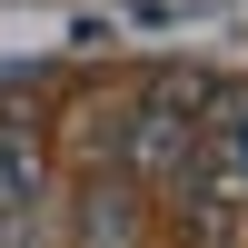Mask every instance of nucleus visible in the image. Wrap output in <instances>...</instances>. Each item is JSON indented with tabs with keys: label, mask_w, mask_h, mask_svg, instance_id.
<instances>
[{
	"label": "nucleus",
	"mask_w": 248,
	"mask_h": 248,
	"mask_svg": "<svg viewBox=\"0 0 248 248\" xmlns=\"http://www.w3.org/2000/svg\"><path fill=\"white\" fill-rule=\"evenodd\" d=\"M199 149V129H189V109H169V99H149V109L129 119V139H119V169L129 179H179V159Z\"/></svg>",
	"instance_id": "1"
},
{
	"label": "nucleus",
	"mask_w": 248,
	"mask_h": 248,
	"mask_svg": "<svg viewBox=\"0 0 248 248\" xmlns=\"http://www.w3.org/2000/svg\"><path fill=\"white\" fill-rule=\"evenodd\" d=\"M229 169H238V179H248V109H238V119H229Z\"/></svg>",
	"instance_id": "4"
},
{
	"label": "nucleus",
	"mask_w": 248,
	"mask_h": 248,
	"mask_svg": "<svg viewBox=\"0 0 248 248\" xmlns=\"http://www.w3.org/2000/svg\"><path fill=\"white\" fill-rule=\"evenodd\" d=\"M129 20H139V30H159V20H179V0H129Z\"/></svg>",
	"instance_id": "3"
},
{
	"label": "nucleus",
	"mask_w": 248,
	"mask_h": 248,
	"mask_svg": "<svg viewBox=\"0 0 248 248\" xmlns=\"http://www.w3.org/2000/svg\"><path fill=\"white\" fill-rule=\"evenodd\" d=\"M139 229V209H129V189L119 179H99L90 199H79V238H129Z\"/></svg>",
	"instance_id": "2"
}]
</instances>
